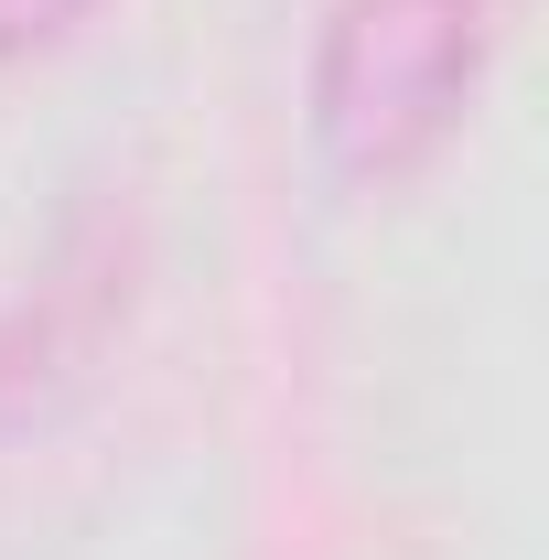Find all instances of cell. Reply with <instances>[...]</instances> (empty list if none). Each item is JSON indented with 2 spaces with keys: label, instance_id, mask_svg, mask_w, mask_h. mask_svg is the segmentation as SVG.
Returning a JSON list of instances; mask_svg holds the SVG:
<instances>
[{
  "label": "cell",
  "instance_id": "obj_1",
  "mask_svg": "<svg viewBox=\"0 0 549 560\" xmlns=\"http://www.w3.org/2000/svg\"><path fill=\"white\" fill-rule=\"evenodd\" d=\"M484 75V0H344L313 55V140L344 184H410L464 130Z\"/></svg>",
  "mask_w": 549,
  "mask_h": 560
},
{
  "label": "cell",
  "instance_id": "obj_2",
  "mask_svg": "<svg viewBox=\"0 0 549 560\" xmlns=\"http://www.w3.org/2000/svg\"><path fill=\"white\" fill-rule=\"evenodd\" d=\"M86 11H97V0H0V75H11V66H33L44 44H66Z\"/></svg>",
  "mask_w": 549,
  "mask_h": 560
}]
</instances>
